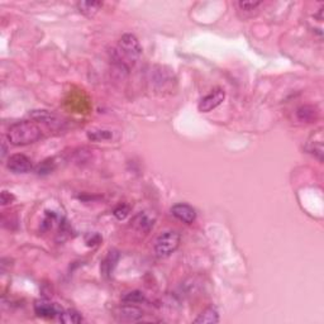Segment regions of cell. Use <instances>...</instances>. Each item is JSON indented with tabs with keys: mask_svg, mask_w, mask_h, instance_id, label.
Listing matches in <instances>:
<instances>
[{
	"mask_svg": "<svg viewBox=\"0 0 324 324\" xmlns=\"http://www.w3.org/2000/svg\"><path fill=\"white\" fill-rule=\"evenodd\" d=\"M141 53H142V47L140 45V41L134 34L127 33L119 39L117 49L113 51V57L120 68L128 70L140 59Z\"/></svg>",
	"mask_w": 324,
	"mask_h": 324,
	"instance_id": "6da1fadb",
	"label": "cell"
},
{
	"mask_svg": "<svg viewBox=\"0 0 324 324\" xmlns=\"http://www.w3.org/2000/svg\"><path fill=\"white\" fill-rule=\"evenodd\" d=\"M41 137V128L34 122L30 120L14 123L7 132V140L13 146H28L37 142Z\"/></svg>",
	"mask_w": 324,
	"mask_h": 324,
	"instance_id": "7a4b0ae2",
	"label": "cell"
},
{
	"mask_svg": "<svg viewBox=\"0 0 324 324\" xmlns=\"http://www.w3.org/2000/svg\"><path fill=\"white\" fill-rule=\"evenodd\" d=\"M181 237L175 230H169L160 234L155 241V252L161 259L171 256L180 246Z\"/></svg>",
	"mask_w": 324,
	"mask_h": 324,
	"instance_id": "3957f363",
	"label": "cell"
},
{
	"mask_svg": "<svg viewBox=\"0 0 324 324\" xmlns=\"http://www.w3.org/2000/svg\"><path fill=\"white\" fill-rule=\"evenodd\" d=\"M224 97H226V93H224L223 89H215L208 94L207 97H204L199 101L198 104V109L201 113H209L213 109H215L217 107H219L222 103H223Z\"/></svg>",
	"mask_w": 324,
	"mask_h": 324,
	"instance_id": "277c9868",
	"label": "cell"
},
{
	"mask_svg": "<svg viewBox=\"0 0 324 324\" xmlns=\"http://www.w3.org/2000/svg\"><path fill=\"white\" fill-rule=\"evenodd\" d=\"M7 167L14 174H27L33 169V163L30 157L22 153L12 155L7 161Z\"/></svg>",
	"mask_w": 324,
	"mask_h": 324,
	"instance_id": "5b68a950",
	"label": "cell"
},
{
	"mask_svg": "<svg viewBox=\"0 0 324 324\" xmlns=\"http://www.w3.org/2000/svg\"><path fill=\"white\" fill-rule=\"evenodd\" d=\"M115 315L119 322L133 323V322H140L142 319L143 311L133 304H126L118 309Z\"/></svg>",
	"mask_w": 324,
	"mask_h": 324,
	"instance_id": "8992f818",
	"label": "cell"
},
{
	"mask_svg": "<svg viewBox=\"0 0 324 324\" xmlns=\"http://www.w3.org/2000/svg\"><path fill=\"white\" fill-rule=\"evenodd\" d=\"M171 213L176 219L181 221L182 223L192 224L196 219V211H195L194 208L190 207L189 204H184V203L174 205L171 208Z\"/></svg>",
	"mask_w": 324,
	"mask_h": 324,
	"instance_id": "52a82bcc",
	"label": "cell"
},
{
	"mask_svg": "<svg viewBox=\"0 0 324 324\" xmlns=\"http://www.w3.org/2000/svg\"><path fill=\"white\" fill-rule=\"evenodd\" d=\"M61 309L57 307L56 304H52L49 302H46V300H41V302H37L34 304V313H36L38 317L42 318H55L59 317L61 314Z\"/></svg>",
	"mask_w": 324,
	"mask_h": 324,
	"instance_id": "ba28073f",
	"label": "cell"
},
{
	"mask_svg": "<svg viewBox=\"0 0 324 324\" xmlns=\"http://www.w3.org/2000/svg\"><path fill=\"white\" fill-rule=\"evenodd\" d=\"M296 117L304 123H314L319 117V111L314 105H303L296 111Z\"/></svg>",
	"mask_w": 324,
	"mask_h": 324,
	"instance_id": "9c48e42d",
	"label": "cell"
},
{
	"mask_svg": "<svg viewBox=\"0 0 324 324\" xmlns=\"http://www.w3.org/2000/svg\"><path fill=\"white\" fill-rule=\"evenodd\" d=\"M31 118L37 122H42L45 124H49V126H55V124H59V118L56 117L55 114L51 113V112L47 111H33L31 112Z\"/></svg>",
	"mask_w": 324,
	"mask_h": 324,
	"instance_id": "30bf717a",
	"label": "cell"
},
{
	"mask_svg": "<svg viewBox=\"0 0 324 324\" xmlns=\"http://www.w3.org/2000/svg\"><path fill=\"white\" fill-rule=\"evenodd\" d=\"M219 322V314L215 308H208L205 309L201 314L194 321L196 324H214Z\"/></svg>",
	"mask_w": 324,
	"mask_h": 324,
	"instance_id": "8fae6325",
	"label": "cell"
},
{
	"mask_svg": "<svg viewBox=\"0 0 324 324\" xmlns=\"http://www.w3.org/2000/svg\"><path fill=\"white\" fill-rule=\"evenodd\" d=\"M103 7L101 1H80L78 3V9L80 13L85 14L86 16H93L97 12Z\"/></svg>",
	"mask_w": 324,
	"mask_h": 324,
	"instance_id": "7c38bea8",
	"label": "cell"
},
{
	"mask_svg": "<svg viewBox=\"0 0 324 324\" xmlns=\"http://www.w3.org/2000/svg\"><path fill=\"white\" fill-rule=\"evenodd\" d=\"M59 321L66 324H78L82 322V315L74 309H68V310L61 311V314L59 315Z\"/></svg>",
	"mask_w": 324,
	"mask_h": 324,
	"instance_id": "4fadbf2b",
	"label": "cell"
},
{
	"mask_svg": "<svg viewBox=\"0 0 324 324\" xmlns=\"http://www.w3.org/2000/svg\"><path fill=\"white\" fill-rule=\"evenodd\" d=\"M133 224H134L140 230L148 232V230L153 227V219H151L146 213H141L134 218Z\"/></svg>",
	"mask_w": 324,
	"mask_h": 324,
	"instance_id": "5bb4252c",
	"label": "cell"
},
{
	"mask_svg": "<svg viewBox=\"0 0 324 324\" xmlns=\"http://www.w3.org/2000/svg\"><path fill=\"white\" fill-rule=\"evenodd\" d=\"M322 138H319V141H313L310 140L308 141L307 143V146H305V149L308 151L309 153L311 155H314L319 161H323V143H322Z\"/></svg>",
	"mask_w": 324,
	"mask_h": 324,
	"instance_id": "9a60e30c",
	"label": "cell"
},
{
	"mask_svg": "<svg viewBox=\"0 0 324 324\" xmlns=\"http://www.w3.org/2000/svg\"><path fill=\"white\" fill-rule=\"evenodd\" d=\"M122 300H123V303H126V304H138V303L145 302L146 298H145L143 292H137L136 290V292H130L124 295Z\"/></svg>",
	"mask_w": 324,
	"mask_h": 324,
	"instance_id": "2e32d148",
	"label": "cell"
},
{
	"mask_svg": "<svg viewBox=\"0 0 324 324\" xmlns=\"http://www.w3.org/2000/svg\"><path fill=\"white\" fill-rule=\"evenodd\" d=\"M113 134L109 130H90L88 133V138L94 142H100V141L111 140Z\"/></svg>",
	"mask_w": 324,
	"mask_h": 324,
	"instance_id": "e0dca14e",
	"label": "cell"
},
{
	"mask_svg": "<svg viewBox=\"0 0 324 324\" xmlns=\"http://www.w3.org/2000/svg\"><path fill=\"white\" fill-rule=\"evenodd\" d=\"M55 161L52 159H47L39 163L38 167H37V174L38 175H49V174H51L55 170Z\"/></svg>",
	"mask_w": 324,
	"mask_h": 324,
	"instance_id": "ac0fdd59",
	"label": "cell"
},
{
	"mask_svg": "<svg viewBox=\"0 0 324 324\" xmlns=\"http://www.w3.org/2000/svg\"><path fill=\"white\" fill-rule=\"evenodd\" d=\"M128 214H130V207L126 204L118 205V207L114 209V215H115V218L119 219V221H123Z\"/></svg>",
	"mask_w": 324,
	"mask_h": 324,
	"instance_id": "d6986e66",
	"label": "cell"
},
{
	"mask_svg": "<svg viewBox=\"0 0 324 324\" xmlns=\"http://www.w3.org/2000/svg\"><path fill=\"white\" fill-rule=\"evenodd\" d=\"M14 200H16V198H14L13 194H10V193L7 192V190H3V192H1V195H0V203H1L3 207L12 204Z\"/></svg>",
	"mask_w": 324,
	"mask_h": 324,
	"instance_id": "ffe728a7",
	"label": "cell"
},
{
	"mask_svg": "<svg viewBox=\"0 0 324 324\" xmlns=\"http://www.w3.org/2000/svg\"><path fill=\"white\" fill-rule=\"evenodd\" d=\"M259 4H261L259 1H247V0H244V1H240L238 5H240L241 9H243L244 12H251V10L256 9Z\"/></svg>",
	"mask_w": 324,
	"mask_h": 324,
	"instance_id": "44dd1931",
	"label": "cell"
},
{
	"mask_svg": "<svg viewBox=\"0 0 324 324\" xmlns=\"http://www.w3.org/2000/svg\"><path fill=\"white\" fill-rule=\"evenodd\" d=\"M5 153H7V147H5V143L3 142V152H1V157H5Z\"/></svg>",
	"mask_w": 324,
	"mask_h": 324,
	"instance_id": "7402d4cb",
	"label": "cell"
}]
</instances>
